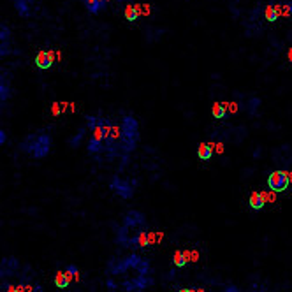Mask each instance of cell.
<instances>
[{
    "label": "cell",
    "instance_id": "1",
    "mask_svg": "<svg viewBox=\"0 0 292 292\" xmlns=\"http://www.w3.org/2000/svg\"><path fill=\"white\" fill-rule=\"evenodd\" d=\"M51 145L53 139L51 134L48 130H37V132H32L28 135H25L20 143V151H23L25 155L35 159V160H43L46 159L51 151Z\"/></svg>",
    "mask_w": 292,
    "mask_h": 292
},
{
    "label": "cell",
    "instance_id": "2",
    "mask_svg": "<svg viewBox=\"0 0 292 292\" xmlns=\"http://www.w3.org/2000/svg\"><path fill=\"white\" fill-rule=\"evenodd\" d=\"M86 129L92 132L88 141V153L97 155L106 151V118L95 116V114H88L85 122Z\"/></svg>",
    "mask_w": 292,
    "mask_h": 292
},
{
    "label": "cell",
    "instance_id": "3",
    "mask_svg": "<svg viewBox=\"0 0 292 292\" xmlns=\"http://www.w3.org/2000/svg\"><path fill=\"white\" fill-rule=\"evenodd\" d=\"M122 129V141H120V150L123 153H130L135 150L139 141V122L135 120L132 114H125L120 122Z\"/></svg>",
    "mask_w": 292,
    "mask_h": 292
},
{
    "label": "cell",
    "instance_id": "4",
    "mask_svg": "<svg viewBox=\"0 0 292 292\" xmlns=\"http://www.w3.org/2000/svg\"><path fill=\"white\" fill-rule=\"evenodd\" d=\"M120 141H122V129L118 123H114L111 118H106V151L114 153L120 150Z\"/></svg>",
    "mask_w": 292,
    "mask_h": 292
},
{
    "label": "cell",
    "instance_id": "5",
    "mask_svg": "<svg viewBox=\"0 0 292 292\" xmlns=\"http://www.w3.org/2000/svg\"><path fill=\"white\" fill-rule=\"evenodd\" d=\"M109 188L111 192H114L118 197L129 201L134 197V183H130V180L122 178V176L114 174L113 178L109 180Z\"/></svg>",
    "mask_w": 292,
    "mask_h": 292
},
{
    "label": "cell",
    "instance_id": "6",
    "mask_svg": "<svg viewBox=\"0 0 292 292\" xmlns=\"http://www.w3.org/2000/svg\"><path fill=\"white\" fill-rule=\"evenodd\" d=\"M123 225L127 229H130L134 234L139 232V231H145L146 229V217L143 211L139 209H130L123 215Z\"/></svg>",
    "mask_w": 292,
    "mask_h": 292
},
{
    "label": "cell",
    "instance_id": "7",
    "mask_svg": "<svg viewBox=\"0 0 292 292\" xmlns=\"http://www.w3.org/2000/svg\"><path fill=\"white\" fill-rule=\"evenodd\" d=\"M122 285L125 292H145L146 289H150L153 285V278H151V275H148V277H145V275H135L132 278H127Z\"/></svg>",
    "mask_w": 292,
    "mask_h": 292
},
{
    "label": "cell",
    "instance_id": "8",
    "mask_svg": "<svg viewBox=\"0 0 292 292\" xmlns=\"http://www.w3.org/2000/svg\"><path fill=\"white\" fill-rule=\"evenodd\" d=\"M290 185V176L285 171H273L268 176V187L273 192H283Z\"/></svg>",
    "mask_w": 292,
    "mask_h": 292
},
{
    "label": "cell",
    "instance_id": "9",
    "mask_svg": "<svg viewBox=\"0 0 292 292\" xmlns=\"http://www.w3.org/2000/svg\"><path fill=\"white\" fill-rule=\"evenodd\" d=\"M14 7L22 18H32L39 7V0H14Z\"/></svg>",
    "mask_w": 292,
    "mask_h": 292
},
{
    "label": "cell",
    "instance_id": "10",
    "mask_svg": "<svg viewBox=\"0 0 292 292\" xmlns=\"http://www.w3.org/2000/svg\"><path fill=\"white\" fill-rule=\"evenodd\" d=\"M20 269V261L16 257H4L2 264H0V278H9L16 275Z\"/></svg>",
    "mask_w": 292,
    "mask_h": 292
},
{
    "label": "cell",
    "instance_id": "11",
    "mask_svg": "<svg viewBox=\"0 0 292 292\" xmlns=\"http://www.w3.org/2000/svg\"><path fill=\"white\" fill-rule=\"evenodd\" d=\"M0 56H7L11 53V48H12V44H11V30H9V27L7 25H0Z\"/></svg>",
    "mask_w": 292,
    "mask_h": 292
},
{
    "label": "cell",
    "instance_id": "12",
    "mask_svg": "<svg viewBox=\"0 0 292 292\" xmlns=\"http://www.w3.org/2000/svg\"><path fill=\"white\" fill-rule=\"evenodd\" d=\"M148 245H151V240H150V232H148L146 229H145V231H139V232L134 234L132 240H130L129 248L141 250V248H146Z\"/></svg>",
    "mask_w": 292,
    "mask_h": 292
},
{
    "label": "cell",
    "instance_id": "13",
    "mask_svg": "<svg viewBox=\"0 0 292 292\" xmlns=\"http://www.w3.org/2000/svg\"><path fill=\"white\" fill-rule=\"evenodd\" d=\"M12 93V86H11V76L7 71H2V77H0V102L6 104L9 101Z\"/></svg>",
    "mask_w": 292,
    "mask_h": 292
},
{
    "label": "cell",
    "instance_id": "14",
    "mask_svg": "<svg viewBox=\"0 0 292 292\" xmlns=\"http://www.w3.org/2000/svg\"><path fill=\"white\" fill-rule=\"evenodd\" d=\"M134 232L130 231V229H127L125 225H120V227L116 229V238H114V241H116L118 245L123 246V248H129L130 245V240H132Z\"/></svg>",
    "mask_w": 292,
    "mask_h": 292
},
{
    "label": "cell",
    "instance_id": "15",
    "mask_svg": "<svg viewBox=\"0 0 292 292\" xmlns=\"http://www.w3.org/2000/svg\"><path fill=\"white\" fill-rule=\"evenodd\" d=\"M53 62H55V59H53V53L51 51H39L35 56V65L39 69H43V71H46V69H49L53 65Z\"/></svg>",
    "mask_w": 292,
    "mask_h": 292
},
{
    "label": "cell",
    "instance_id": "16",
    "mask_svg": "<svg viewBox=\"0 0 292 292\" xmlns=\"http://www.w3.org/2000/svg\"><path fill=\"white\" fill-rule=\"evenodd\" d=\"M83 6L86 7V11L92 12V14H99L101 11H104L108 7V4L111 0H81Z\"/></svg>",
    "mask_w": 292,
    "mask_h": 292
},
{
    "label": "cell",
    "instance_id": "17",
    "mask_svg": "<svg viewBox=\"0 0 292 292\" xmlns=\"http://www.w3.org/2000/svg\"><path fill=\"white\" fill-rule=\"evenodd\" d=\"M266 203H268V201L264 199V194H262V192H252L248 197L250 208L256 209V211H261V209L266 206Z\"/></svg>",
    "mask_w": 292,
    "mask_h": 292
},
{
    "label": "cell",
    "instance_id": "18",
    "mask_svg": "<svg viewBox=\"0 0 292 292\" xmlns=\"http://www.w3.org/2000/svg\"><path fill=\"white\" fill-rule=\"evenodd\" d=\"M141 11H139V4H127L125 9H123V16L129 23H134L139 18Z\"/></svg>",
    "mask_w": 292,
    "mask_h": 292
},
{
    "label": "cell",
    "instance_id": "19",
    "mask_svg": "<svg viewBox=\"0 0 292 292\" xmlns=\"http://www.w3.org/2000/svg\"><path fill=\"white\" fill-rule=\"evenodd\" d=\"M197 157L199 160H209L213 157V146L209 145V143H199V146H197Z\"/></svg>",
    "mask_w": 292,
    "mask_h": 292
},
{
    "label": "cell",
    "instance_id": "20",
    "mask_svg": "<svg viewBox=\"0 0 292 292\" xmlns=\"http://www.w3.org/2000/svg\"><path fill=\"white\" fill-rule=\"evenodd\" d=\"M72 277L67 273V271H59V273L55 275V285L59 287V289H65V287H69V283H71Z\"/></svg>",
    "mask_w": 292,
    "mask_h": 292
},
{
    "label": "cell",
    "instance_id": "21",
    "mask_svg": "<svg viewBox=\"0 0 292 292\" xmlns=\"http://www.w3.org/2000/svg\"><path fill=\"white\" fill-rule=\"evenodd\" d=\"M211 114L217 120H222V118L227 116V106H225V102H215L211 108Z\"/></svg>",
    "mask_w": 292,
    "mask_h": 292
},
{
    "label": "cell",
    "instance_id": "22",
    "mask_svg": "<svg viewBox=\"0 0 292 292\" xmlns=\"http://www.w3.org/2000/svg\"><path fill=\"white\" fill-rule=\"evenodd\" d=\"M187 252H183V250H176L174 252V257H172V262H174L176 268H183V266H187L188 259H187Z\"/></svg>",
    "mask_w": 292,
    "mask_h": 292
},
{
    "label": "cell",
    "instance_id": "23",
    "mask_svg": "<svg viewBox=\"0 0 292 292\" xmlns=\"http://www.w3.org/2000/svg\"><path fill=\"white\" fill-rule=\"evenodd\" d=\"M85 132H86V125L81 127V129L76 132V135H72V138L69 139V145H71L72 148H77V146H80L81 141H83V138H85Z\"/></svg>",
    "mask_w": 292,
    "mask_h": 292
},
{
    "label": "cell",
    "instance_id": "24",
    "mask_svg": "<svg viewBox=\"0 0 292 292\" xmlns=\"http://www.w3.org/2000/svg\"><path fill=\"white\" fill-rule=\"evenodd\" d=\"M278 16H280V14H278L277 6H268V7H266V20H268V22H271V23L277 22Z\"/></svg>",
    "mask_w": 292,
    "mask_h": 292
},
{
    "label": "cell",
    "instance_id": "25",
    "mask_svg": "<svg viewBox=\"0 0 292 292\" xmlns=\"http://www.w3.org/2000/svg\"><path fill=\"white\" fill-rule=\"evenodd\" d=\"M259 106H261V99H257V97H252L248 101V106H246V111H248L250 114H256L257 113V109H259Z\"/></svg>",
    "mask_w": 292,
    "mask_h": 292
},
{
    "label": "cell",
    "instance_id": "26",
    "mask_svg": "<svg viewBox=\"0 0 292 292\" xmlns=\"http://www.w3.org/2000/svg\"><path fill=\"white\" fill-rule=\"evenodd\" d=\"M2 292H22V289H20V285H12V283L2 280Z\"/></svg>",
    "mask_w": 292,
    "mask_h": 292
},
{
    "label": "cell",
    "instance_id": "27",
    "mask_svg": "<svg viewBox=\"0 0 292 292\" xmlns=\"http://www.w3.org/2000/svg\"><path fill=\"white\" fill-rule=\"evenodd\" d=\"M65 271H67L69 275H71L72 278H80V269H77V266L76 264H67V268H65Z\"/></svg>",
    "mask_w": 292,
    "mask_h": 292
},
{
    "label": "cell",
    "instance_id": "28",
    "mask_svg": "<svg viewBox=\"0 0 292 292\" xmlns=\"http://www.w3.org/2000/svg\"><path fill=\"white\" fill-rule=\"evenodd\" d=\"M106 285H108V289H109V292H114L118 289V283L113 280V278L111 277H108V280H106Z\"/></svg>",
    "mask_w": 292,
    "mask_h": 292
},
{
    "label": "cell",
    "instance_id": "29",
    "mask_svg": "<svg viewBox=\"0 0 292 292\" xmlns=\"http://www.w3.org/2000/svg\"><path fill=\"white\" fill-rule=\"evenodd\" d=\"M6 141H7V134H6V130H0V145H6Z\"/></svg>",
    "mask_w": 292,
    "mask_h": 292
},
{
    "label": "cell",
    "instance_id": "30",
    "mask_svg": "<svg viewBox=\"0 0 292 292\" xmlns=\"http://www.w3.org/2000/svg\"><path fill=\"white\" fill-rule=\"evenodd\" d=\"M178 292H196V290H192V289H182V290H178Z\"/></svg>",
    "mask_w": 292,
    "mask_h": 292
}]
</instances>
